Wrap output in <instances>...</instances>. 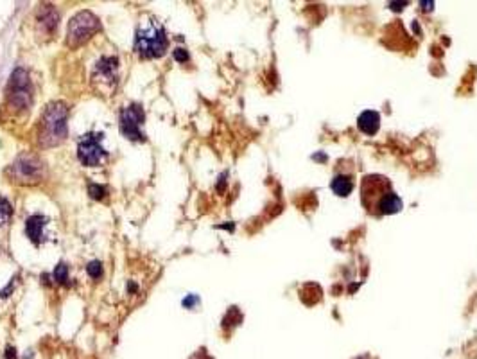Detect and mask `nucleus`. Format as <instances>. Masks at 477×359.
<instances>
[{"mask_svg": "<svg viewBox=\"0 0 477 359\" xmlns=\"http://www.w3.org/2000/svg\"><path fill=\"white\" fill-rule=\"evenodd\" d=\"M360 203L371 218H384L400 212L402 200L395 192L391 180L384 174H366L360 180Z\"/></svg>", "mask_w": 477, "mask_h": 359, "instance_id": "nucleus-1", "label": "nucleus"}, {"mask_svg": "<svg viewBox=\"0 0 477 359\" xmlns=\"http://www.w3.org/2000/svg\"><path fill=\"white\" fill-rule=\"evenodd\" d=\"M66 119H69V108L65 103L58 101L45 108L40 119V133H38L42 148H52L66 139Z\"/></svg>", "mask_w": 477, "mask_h": 359, "instance_id": "nucleus-2", "label": "nucleus"}, {"mask_svg": "<svg viewBox=\"0 0 477 359\" xmlns=\"http://www.w3.org/2000/svg\"><path fill=\"white\" fill-rule=\"evenodd\" d=\"M169 40L165 29L155 20H145L138 25L135 36V51L142 60H156L167 51Z\"/></svg>", "mask_w": 477, "mask_h": 359, "instance_id": "nucleus-3", "label": "nucleus"}, {"mask_svg": "<svg viewBox=\"0 0 477 359\" xmlns=\"http://www.w3.org/2000/svg\"><path fill=\"white\" fill-rule=\"evenodd\" d=\"M101 29V22L92 11H80L69 23L66 29V42L71 47H80L88 42Z\"/></svg>", "mask_w": 477, "mask_h": 359, "instance_id": "nucleus-4", "label": "nucleus"}, {"mask_svg": "<svg viewBox=\"0 0 477 359\" xmlns=\"http://www.w3.org/2000/svg\"><path fill=\"white\" fill-rule=\"evenodd\" d=\"M8 173L11 174V182L36 183L43 176V162L36 154H22L11 163Z\"/></svg>", "mask_w": 477, "mask_h": 359, "instance_id": "nucleus-5", "label": "nucleus"}, {"mask_svg": "<svg viewBox=\"0 0 477 359\" xmlns=\"http://www.w3.org/2000/svg\"><path fill=\"white\" fill-rule=\"evenodd\" d=\"M10 104L14 110L25 112L33 103V93H31V80L24 69H16L11 74L10 92H8Z\"/></svg>", "mask_w": 477, "mask_h": 359, "instance_id": "nucleus-6", "label": "nucleus"}, {"mask_svg": "<svg viewBox=\"0 0 477 359\" xmlns=\"http://www.w3.org/2000/svg\"><path fill=\"white\" fill-rule=\"evenodd\" d=\"M103 133H86L77 146V159L86 167H97L106 159V150L103 148Z\"/></svg>", "mask_w": 477, "mask_h": 359, "instance_id": "nucleus-7", "label": "nucleus"}, {"mask_svg": "<svg viewBox=\"0 0 477 359\" xmlns=\"http://www.w3.org/2000/svg\"><path fill=\"white\" fill-rule=\"evenodd\" d=\"M145 113L144 108L140 104H127L122 108L121 112V133L126 137L127 140H135V142H144L145 135L142 131V124H144Z\"/></svg>", "mask_w": 477, "mask_h": 359, "instance_id": "nucleus-8", "label": "nucleus"}, {"mask_svg": "<svg viewBox=\"0 0 477 359\" xmlns=\"http://www.w3.org/2000/svg\"><path fill=\"white\" fill-rule=\"evenodd\" d=\"M47 227V218L42 214L29 216L25 220V235L33 244H42L43 241V230Z\"/></svg>", "mask_w": 477, "mask_h": 359, "instance_id": "nucleus-9", "label": "nucleus"}, {"mask_svg": "<svg viewBox=\"0 0 477 359\" xmlns=\"http://www.w3.org/2000/svg\"><path fill=\"white\" fill-rule=\"evenodd\" d=\"M117 70L119 60L115 56H103L97 61V65H95V72L106 83H115L117 81Z\"/></svg>", "mask_w": 477, "mask_h": 359, "instance_id": "nucleus-10", "label": "nucleus"}, {"mask_svg": "<svg viewBox=\"0 0 477 359\" xmlns=\"http://www.w3.org/2000/svg\"><path fill=\"white\" fill-rule=\"evenodd\" d=\"M58 20H60V14L54 10V5H40V10H38V23H40V27H42L45 33L52 34L56 31Z\"/></svg>", "mask_w": 477, "mask_h": 359, "instance_id": "nucleus-11", "label": "nucleus"}, {"mask_svg": "<svg viewBox=\"0 0 477 359\" xmlns=\"http://www.w3.org/2000/svg\"><path fill=\"white\" fill-rule=\"evenodd\" d=\"M330 189H332L334 194H337L339 198L348 196V194L354 191V173H341V171H337L332 176Z\"/></svg>", "mask_w": 477, "mask_h": 359, "instance_id": "nucleus-12", "label": "nucleus"}, {"mask_svg": "<svg viewBox=\"0 0 477 359\" xmlns=\"http://www.w3.org/2000/svg\"><path fill=\"white\" fill-rule=\"evenodd\" d=\"M357 126L366 135H375L380 128V115L377 112H374V110H366L357 119Z\"/></svg>", "mask_w": 477, "mask_h": 359, "instance_id": "nucleus-13", "label": "nucleus"}, {"mask_svg": "<svg viewBox=\"0 0 477 359\" xmlns=\"http://www.w3.org/2000/svg\"><path fill=\"white\" fill-rule=\"evenodd\" d=\"M11 216H13V205L5 198L0 196V227H5L10 223Z\"/></svg>", "mask_w": 477, "mask_h": 359, "instance_id": "nucleus-14", "label": "nucleus"}, {"mask_svg": "<svg viewBox=\"0 0 477 359\" xmlns=\"http://www.w3.org/2000/svg\"><path fill=\"white\" fill-rule=\"evenodd\" d=\"M52 280L58 282V284H66V280H69V266H66L65 262H60V264L54 268V271H52Z\"/></svg>", "mask_w": 477, "mask_h": 359, "instance_id": "nucleus-15", "label": "nucleus"}, {"mask_svg": "<svg viewBox=\"0 0 477 359\" xmlns=\"http://www.w3.org/2000/svg\"><path fill=\"white\" fill-rule=\"evenodd\" d=\"M88 194L94 200H104L106 198V194H108V191H106V187L104 185H99V183H90L88 185Z\"/></svg>", "mask_w": 477, "mask_h": 359, "instance_id": "nucleus-16", "label": "nucleus"}, {"mask_svg": "<svg viewBox=\"0 0 477 359\" xmlns=\"http://www.w3.org/2000/svg\"><path fill=\"white\" fill-rule=\"evenodd\" d=\"M86 273H88L92 279L99 280L101 277H103V264H101L99 261H92L88 266H86Z\"/></svg>", "mask_w": 477, "mask_h": 359, "instance_id": "nucleus-17", "label": "nucleus"}, {"mask_svg": "<svg viewBox=\"0 0 477 359\" xmlns=\"http://www.w3.org/2000/svg\"><path fill=\"white\" fill-rule=\"evenodd\" d=\"M173 58L178 63H185V61H188V52L185 51V49H182V47H178V49H174L173 51Z\"/></svg>", "mask_w": 477, "mask_h": 359, "instance_id": "nucleus-18", "label": "nucleus"}, {"mask_svg": "<svg viewBox=\"0 0 477 359\" xmlns=\"http://www.w3.org/2000/svg\"><path fill=\"white\" fill-rule=\"evenodd\" d=\"M197 302H199V299H197L196 294H188L187 299H183L182 303H183V308H185V309H192V308H194V305H196Z\"/></svg>", "mask_w": 477, "mask_h": 359, "instance_id": "nucleus-19", "label": "nucleus"}, {"mask_svg": "<svg viewBox=\"0 0 477 359\" xmlns=\"http://www.w3.org/2000/svg\"><path fill=\"white\" fill-rule=\"evenodd\" d=\"M4 358L5 359H19V352H16V349H14V347H8V349H5Z\"/></svg>", "mask_w": 477, "mask_h": 359, "instance_id": "nucleus-20", "label": "nucleus"}, {"mask_svg": "<svg viewBox=\"0 0 477 359\" xmlns=\"http://www.w3.org/2000/svg\"><path fill=\"white\" fill-rule=\"evenodd\" d=\"M13 290H14V282H13V280H11L10 284H8V288H5V290L0 291V299H5V297H10V293H11V291H13Z\"/></svg>", "mask_w": 477, "mask_h": 359, "instance_id": "nucleus-21", "label": "nucleus"}, {"mask_svg": "<svg viewBox=\"0 0 477 359\" xmlns=\"http://www.w3.org/2000/svg\"><path fill=\"white\" fill-rule=\"evenodd\" d=\"M192 359H212V358H210V356H206L205 352H203V350H201V352H197V354L194 356V358H192Z\"/></svg>", "mask_w": 477, "mask_h": 359, "instance_id": "nucleus-22", "label": "nucleus"}, {"mask_svg": "<svg viewBox=\"0 0 477 359\" xmlns=\"http://www.w3.org/2000/svg\"><path fill=\"white\" fill-rule=\"evenodd\" d=\"M127 293H136V284H133V282H127Z\"/></svg>", "mask_w": 477, "mask_h": 359, "instance_id": "nucleus-23", "label": "nucleus"}]
</instances>
